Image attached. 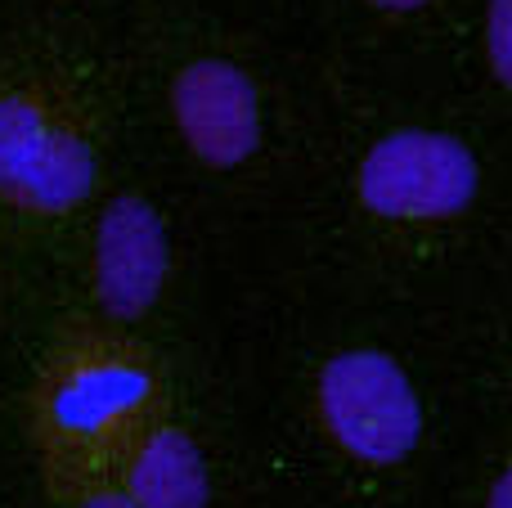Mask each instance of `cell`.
<instances>
[{
  "instance_id": "obj_1",
  "label": "cell",
  "mask_w": 512,
  "mask_h": 508,
  "mask_svg": "<svg viewBox=\"0 0 512 508\" xmlns=\"http://www.w3.org/2000/svg\"><path fill=\"white\" fill-rule=\"evenodd\" d=\"M319 419L342 455L369 468H396L423 441V401L396 356L346 347L319 369Z\"/></svg>"
},
{
  "instance_id": "obj_2",
  "label": "cell",
  "mask_w": 512,
  "mask_h": 508,
  "mask_svg": "<svg viewBox=\"0 0 512 508\" xmlns=\"http://www.w3.org/2000/svg\"><path fill=\"white\" fill-rule=\"evenodd\" d=\"M364 212L382 221H450L481 194V162L472 144L432 126H400L369 144L355 171Z\"/></svg>"
},
{
  "instance_id": "obj_3",
  "label": "cell",
  "mask_w": 512,
  "mask_h": 508,
  "mask_svg": "<svg viewBox=\"0 0 512 508\" xmlns=\"http://www.w3.org/2000/svg\"><path fill=\"white\" fill-rule=\"evenodd\" d=\"M99 158L81 135L54 126L32 99H0V198L27 212H68L86 203Z\"/></svg>"
},
{
  "instance_id": "obj_4",
  "label": "cell",
  "mask_w": 512,
  "mask_h": 508,
  "mask_svg": "<svg viewBox=\"0 0 512 508\" xmlns=\"http://www.w3.org/2000/svg\"><path fill=\"white\" fill-rule=\"evenodd\" d=\"M171 117L203 167L234 171L261 149V95L234 59H194L171 81Z\"/></svg>"
},
{
  "instance_id": "obj_5",
  "label": "cell",
  "mask_w": 512,
  "mask_h": 508,
  "mask_svg": "<svg viewBox=\"0 0 512 508\" xmlns=\"http://www.w3.org/2000/svg\"><path fill=\"white\" fill-rule=\"evenodd\" d=\"M171 275V239L162 212L140 194L104 207L95 230V297L113 320H140L158 306Z\"/></svg>"
},
{
  "instance_id": "obj_6",
  "label": "cell",
  "mask_w": 512,
  "mask_h": 508,
  "mask_svg": "<svg viewBox=\"0 0 512 508\" xmlns=\"http://www.w3.org/2000/svg\"><path fill=\"white\" fill-rule=\"evenodd\" d=\"M126 495L135 508H207L212 477L198 441L180 428H158L126 473Z\"/></svg>"
},
{
  "instance_id": "obj_7",
  "label": "cell",
  "mask_w": 512,
  "mask_h": 508,
  "mask_svg": "<svg viewBox=\"0 0 512 508\" xmlns=\"http://www.w3.org/2000/svg\"><path fill=\"white\" fill-rule=\"evenodd\" d=\"M149 392H153V378L140 365L108 360V365H86L63 378L50 401V414L72 437H95V432L131 419L149 401Z\"/></svg>"
},
{
  "instance_id": "obj_8",
  "label": "cell",
  "mask_w": 512,
  "mask_h": 508,
  "mask_svg": "<svg viewBox=\"0 0 512 508\" xmlns=\"http://www.w3.org/2000/svg\"><path fill=\"white\" fill-rule=\"evenodd\" d=\"M486 63L499 86L512 90V0L486 5Z\"/></svg>"
},
{
  "instance_id": "obj_9",
  "label": "cell",
  "mask_w": 512,
  "mask_h": 508,
  "mask_svg": "<svg viewBox=\"0 0 512 508\" xmlns=\"http://www.w3.org/2000/svg\"><path fill=\"white\" fill-rule=\"evenodd\" d=\"M486 508H512V464L495 477V482H490V491H486Z\"/></svg>"
},
{
  "instance_id": "obj_10",
  "label": "cell",
  "mask_w": 512,
  "mask_h": 508,
  "mask_svg": "<svg viewBox=\"0 0 512 508\" xmlns=\"http://www.w3.org/2000/svg\"><path fill=\"white\" fill-rule=\"evenodd\" d=\"M81 508H135V504H131L126 491H95V495H86Z\"/></svg>"
},
{
  "instance_id": "obj_11",
  "label": "cell",
  "mask_w": 512,
  "mask_h": 508,
  "mask_svg": "<svg viewBox=\"0 0 512 508\" xmlns=\"http://www.w3.org/2000/svg\"><path fill=\"white\" fill-rule=\"evenodd\" d=\"M373 9H387V14H414V9L432 5V0H369Z\"/></svg>"
}]
</instances>
